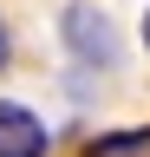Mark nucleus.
<instances>
[{"label": "nucleus", "mask_w": 150, "mask_h": 157, "mask_svg": "<svg viewBox=\"0 0 150 157\" xmlns=\"http://www.w3.org/2000/svg\"><path fill=\"white\" fill-rule=\"evenodd\" d=\"M59 39H65V52L79 59V66H98V72H118V59H124L118 26H111L98 7H85V0H72L59 13Z\"/></svg>", "instance_id": "nucleus-1"}, {"label": "nucleus", "mask_w": 150, "mask_h": 157, "mask_svg": "<svg viewBox=\"0 0 150 157\" xmlns=\"http://www.w3.org/2000/svg\"><path fill=\"white\" fill-rule=\"evenodd\" d=\"M46 151H52L46 118L20 98H0V157H46Z\"/></svg>", "instance_id": "nucleus-2"}, {"label": "nucleus", "mask_w": 150, "mask_h": 157, "mask_svg": "<svg viewBox=\"0 0 150 157\" xmlns=\"http://www.w3.org/2000/svg\"><path fill=\"white\" fill-rule=\"evenodd\" d=\"M130 151H150V124L104 131V137H91V144H85V157H130Z\"/></svg>", "instance_id": "nucleus-3"}, {"label": "nucleus", "mask_w": 150, "mask_h": 157, "mask_svg": "<svg viewBox=\"0 0 150 157\" xmlns=\"http://www.w3.org/2000/svg\"><path fill=\"white\" fill-rule=\"evenodd\" d=\"M13 66V33H7V20H0V72Z\"/></svg>", "instance_id": "nucleus-4"}, {"label": "nucleus", "mask_w": 150, "mask_h": 157, "mask_svg": "<svg viewBox=\"0 0 150 157\" xmlns=\"http://www.w3.org/2000/svg\"><path fill=\"white\" fill-rule=\"evenodd\" d=\"M144 46H150V7H144Z\"/></svg>", "instance_id": "nucleus-5"}]
</instances>
